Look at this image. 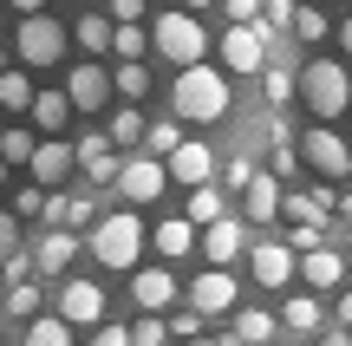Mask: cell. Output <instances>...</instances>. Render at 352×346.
<instances>
[{
  "label": "cell",
  "mask_w": 352,
  "mask_h": 346,
  "mask_svg": "<svg viewBox=\"0 0 352 346\" xmlns=\"http://www.w3.org/2000/svg\"><path fill=\"white\" fill-rule=\"evenodd\" d=\"M170 105H176V118H189V125H215V118H228V78L215 72V65H183Z\"/></svg>",
  "instance_id": "cell-1"
},
{
  "label": "cell",
  "mask_w": 352,
  "mask_h": 346,
  "mask_svg": "<svg viewBox=\"0 0 352 346\" xmlns=\"http://www.w3.org/2000/svg\"><path fill=\"white\" fill-rule=\"evenodd\" d=\"M294 91L307 98V111H314L320 125H333V118L352 105V78H346V65H340V59H314L300 78H294Z\"/></svg>",
  "instance_id": "cell-2"
},
{
  "label": "cell",
  "mask_w": 352,
  "mask_h": 346,
  "mask_svg": "<svg viewBox=\"0 0 352 346\" xmlns=\"http://www.w3.org/2000/svg\"><path fill=\"white\" fill-rule=\"evenodd\" d=\"M91 255H98L104 268H124L131 274L138 255H144V222L131 216V209H124V216H104L98 229H91Z\"/></svg>",
  "instance_id": "cell-3"
},
{
  "label": "cell",
  "mask_w": 352,
  "mask_h": 346,
  "mask_svg": "<svg viewBox=\"0 0 352 346\" xmlns=\"http://www.w3.org/2000/svg\"><path fill=\"white\" fill-rule=\"evenodd\" d=\"M151 46L164 52V59H176V72H183V65H202V52H209V33H202L189 13H157Z\"/></svg>",
  "instance_id": "cell-4"
},
{
  "label": "cell",
  "mask_w": 352,
  "mask_h": 346,
  "mask_svg": "<svg viewBox=\"0 0 352 346\" xmlns=\"http://www.w3.org/2000/svg\"><path fill=\"white\" fill-rule=\"evenodd\" d=\"M13 52H20V65H59L65 59V26L46 20V13H33V20H20V33H13Z\"/></svg>",
  "instance_id": "cell-5"
},
{
  "label": "cell",
  "mask_w": 352,
  "mask_h": 346,
  "mask_svg": "<svg viewBox=\"0 0 352 346\" xmlns=\"http://www.w3.org/2000/svg\"><path fill=\"white\" fill-rule=\"evenodd\" d=\"M294 157H307L327 183H346V177H352V151H346V138H340L333 125H314V131L300 138V151H294Z\"/></svg>",
  "instance_id": "cell-6"
},
{
  "label": "cell",
  "mask_w": 352,
  "mask_h": 346,
  "mask_svg": "<svg viewBox=\"0 0 352 346\" xmlns=\"http://www.w3.org/2000/svg\"><path fill=\"white\" fill-rule=\"evenodd\" d=\"M267 39H274V33H267L261 20H254V26H228V33H222V65H228V72H261V65H267Z\"/></svg>",
  "instance_id": "cell-7"
},
{
  "label": "cell",
  "mask_w": 352,
  "mask_h": 346,
  "mask_svg": "<svg viewBox=\"0 0 352 346\" xmlns=\"http://www.w3.org/2000/svg\"><path fill=\"white\" fill-rule=\"evenodd\" d=\"M52 321H65V327H98L104 321V288L98 281H65L59 288V314Z\"/></svg>",
  "instance_id": "cell-8"
},
{
  "label": "cell",
  "mask_w": 352,
  "mask_h": 346,
  "mask_svg": "<svg viewBox=\"0 0 352 346\" xmlns=\"http://www.w3.org/2000/svg\"><path fill=\"white\" fill-rule=\"evenodd\" d=\"M164 164H157V157H124V164H118V190L131 196V203H157V196H164Z\"/></svg>",
  "instance_id": "cell-9"
},
{
  "label": "cell",
  "mask_w": 352,
  "mask_h": 346,
  "mask_svg": "<svg viewBox=\"0 0 352 346\" xmlns=\"http://www.w3.org/2000/svg\"><path fill=\"white\" fill-rule=\"evenodd\" d=\"M235 307V274L228 268H202L189 288V314H228Z\"/></svg>",
  "instance_id": "cell-10"
},
{
  "label": "cell",
  "mask_w": 352,
  "mask_h": 346,
  "mask_svg": "<svg viewBox=\"0 0 352 346\" xmlns=\"http://www.w3.org/2000/svg\"><path fill=\"white\" fill-rule=\"evenodd\" d=\"M164 177L189 183V190H202V183L215 177V151H209V144H176V151L164 157Z\"/></svg>",
  "instance_id": "cell-11"
},
{
  "label": "cell",
  "mask_w": 352,
  "mask_h": 346,
  "mask_svg": "<svg viewBox=\"0 0 352 346\" xmlns=\"http://www.w3.org/2000/svg\"><path fill=\"white\" fill-rule=\"evenodd\" d=\"M248 268H254V281H261V288H287L294 281V248L287 242H254L248 248Z\"/></svg>",
  "instance_id": "cell-12"
},
{
  "label": "cell",
  "mask_w": 352,
  "mask_h": 346,
  "mask_svg": "<svg viewBox=\"0 0 352 346\" xmlns=\"http://www.w3.org/2000/svg\"><path fill=\"white\" fill-rule=\"evenodd\" d=\"M131 301H138L144 314H164L176 301V274L170 268H138V274H131Z\"/></svg>",
  "instance_id": "cell-13"
},
{
  "label": "cell",
  "mask_w": 352,
  "mask_h": 346,
  "mask_svg": "<svg viewBox=\"0 0 352 346\" xmlns=\"http://www.w3.org/2000/svg\"><path fill=\"white\" fill-rule=\"evenodd\" d=\"M294 274H307V288H340V274H346V255L340 248H307V255H294Z\"/></svg>",
  "instance_id": "cell-14"
},
{
  "label": "cell",
  "mask_w": 352,
  "mask_h": 346,
  "mask_svg": "<svg viewBox=\"0 0 352 346\" xmlns=\"http://www.w3.org/2000/svg\"><path fill=\"white\" fill-rule=\"evenodd\" d=\"M104 98H111V72H98V65H78L65 78V105H78V111H98Z\"/></svg>",
  "instance_id": "cell-15"
},
{
  "label": "cell",
  "mask_w": 352,
  "mask_h": 346,
  "mask_svg": "<svg viewBox=\"0 0 352 346\" xmlns=\"http://www.w3.org/2000/svg\"><path fill=\"white\" fill-rule=\"evenodd\" d=\"M241 248H248V235H241V222H235V216H222V222H209V229H202V255H209L215 268H228Z\"/></svg>",
  "instance_id": "cell-16"
},
{
  "label": "cell",
  "mask_w": 352,
  "mask_h": 346,
  "mask_svg": "<svg viewBox=\"0 0 352 346\" xmlns=\"http://www.w3.org/2000/svg\"><path fill=\"white\" fill-rule=\"evenodd\" d=\"M241 209H248V222H274L280 216V183L254 170V177L241 183Z\"/></svg>",
  "instance_id": "cell-17"
},
{
  "label": "cell",
  "mask_w": 352,
  "mask_h": 346,
  "mask_svg": "<svg viewBox=\"0 0 352 346\" xmlns=\"http://www.w3.org/2000/svg\"><path fill=\"white\" fill-rule=\"evenodd\" d=\"M26 170H33L39 183H65V170H72V144H59V138L33 144V157H26Z\"/></svg>",
  "instance_id": "cell-18"
},
{
  "label": "cell",
  "mask_w": 352,
  "mask_h": 346,
  "mask_svg": "<svg viewBox=\"0 0 352 346\" xmlns=\"http://www.w3.org/2000/svg\"><path fill=\"white\" fill-rule=\"evenodd\" d=\"M222 216H228V203H222V190H215V183L189 190V203H183V222H189V229H209V222H222Z\"/></svg>",
  "instance_id": "cell-19"
},
{
  "label": "cell",
  "mask_w": 352,
  "mask_h": 346,
  "mask_svg": "<svg viewBox=\"0 0 352 346\" xmlns=\"http://www.w3.org/2000/svg\"><path fill=\"white\" fill-rule=\"evenodd\" d=\"M267 340H274V314H267V307H241L228 346H267Z\"/></svg>",
  "instance_id": "cell-20"
},
{
  "label": "cell",
  "mask_w": 352,
  "mask_h": 346,
  "mask_svg": "<svg viewBox=\"0 0 352 346\" xmlns=\"http://www.w3.org/2000/svg\"><path fill=\"white\" fill-rule=\"evenodd\" d=\"M72 255H78V242H72V229H52L46 242L33 248V261H39V268H46V274H65V268H72Z\"/></svg>",
  "instance_id": "cell-21"
},
{
  "label": "cell",
  "mask_w": 352,
  "mask_h": 346,
  "mask_svg": "<svg viewBox=\"0 0 352 346\" xmlns=\"http://www.w3.org/2000/svg\"><path fill=\"white\" fill-rule=\"evenodd\" d=\"M26 118H33L39 131H65V118H72V105H65V91H33V105H26Z\"/></svg>",
  "instance_id": "cell-22"
},
{
  "label": "cell",
  "mask_w": 352,
  "mask_h": 346,
  "mask_svg": "<svg viewBox=\"0 0 352 346\" xmlns=\"http://www.w3.org/2000/svg\"><path fill=\"white\" fill-rule=\"evenodd\" d=\"M151 242H157V255H189V248H196V229H189V222L183 216H170V222H157V235H151Z\"/></svg>",
  "instance_id": "cell-23"
},
{
  "label": "cell",
  "mask_w": 352,
  "mask_h": 346,
  "mask_svg": "<svg viewBox=\"0 0 352 346\" xmlns=\"http://www.w3.org/2000/svg\"><path fill=\"white\" fill-rule=\"evenodd\" d=\"M33 307H39V288H33V281H13L7 301H0V314H7V321H33Z\"/></svg>",
  "instance_id": "cell-24"
},
{
  "label": "cell",
  "mask_w": 352,
  "mask_h": 346,
  "mask_svg": "<svg viewBox=\"0 0 352 346\" xmlns=\"http://www.w3.org/2000/svg\"><path fill=\"white\" fill-rule=\"evenodd\" d=\"M280 321H287V334H320V301H307V294H294V301H287V314H280Z\"/></svg>",
  "instance_id": "cell-25"
},
{
  "label": "cell",
  "mask_w": 352,
  "mask_h": 346,
  "mask_svg": "<svg viewBox=\"0 0 352 346\" xmlns=\"http://www.w3.org/2000/svg\"><path fill=\"white\" fill-rule=\"evenodd\" d=\"M20 346H72V327H65V321H26Z\"/></svg>",
  "instance_id": "cell-26"
},
{
  "label": "cell",
  "mask_w": 352,
  "mask_h": 346,
  "mask_svg": "<svg viewBox=\"0 0 352 346\" xmlns=\"http://www.w3.org/2000/svg\"><path fill=\"white\" fill-rule=\"evenodd\" d=\"M78 46L85 52H111V20H104V13H85V20H78Z\"/></svg>",
  "instance_id": "cell-27"
},
{
  "label": "cell",
  "mask_w": 352,
  "mask_h": 346,
  "mask_svg": "<svg viewBox=\"0 0 352 346\" xmlns=\"http://www.w3.org/2000/svg\"><path fill=\"white\" fill-rule=\"evenodd\" d=\"M0 105H7V111H26V105H33V85H26V72H0Z\"/></svg>",
  "instance_id": "cell-28"
},
{
  "label": "cell",
  "mask_w": 352,
  "mask_h": 346,
  "mask_svg": "<svg viewBox=\"0 0 352 346\" xmlns=\"http://www.w3.org/2000/svg\"><path fill=\"white\" fill-rule=\"evenodd\" d=\"M261 98L267 105H287L294 98V72H287V65H261Z\"/></svg>",
  "instance_id": "cell-29"
},
{
  "label": "cell",
  "mask_w": 352,
  "mask_h": 346,
  "mask_svg": "<svg viewBox=\"0 0 352 346\" xmlns=\"http://www.w3.org/2000/svg\"><path fill=\"white\" fill-rule=\"evenodd\" d=\"M138 138H144V118H138V105L111 111V131H104V144H138Z\"/></svg>",
  "instance_id": "cell-30"
},
{
  "label": "cell",
  "mask_w": 352,
  "mask_h": 346,
  "mask_svg": "<svg viewBox=\"0 0 352 346\" xmlns=\"http://www.w3.org/2000/svg\"><path fill=\"white\" fill-rule=\"evenodd\" d=\"M144 46H151V39H144L138 26H111V52H118L124 65H138V59H144Z\"/></svg>",
  "instance_id": "cell-31"
},
{
  "label": "cell",
  "mask_w": 352,
  "mask_h": 346,
  "mask_svg": "<svg viewBox=\"0 0 352 346\" xmlns=\"http://www.w3.org/2000/svg\"><path fill=\"white\" fill-rule=\"evenodd\" d=\"M111 91H124V98L138 105L144 91H151V72H144V65H118V72H111Z\"/></svg>",
  "instance_id": "cell-32"
},
{
  "label": "cell",
  "mask_w": 352,
  "mask_h": 346,
  "mask_svg": "<svg viewBox=\"0 0 352 346\" xmlns=\"http://www.w3.org/2000/svg\"><path fill=\"white\" fill-rule=\"evenodd\" d=\"M144 144H151V157H157V164H164V157L176 151V144H183V131H176L170 118H164V125H144Z\"/></svg>",
  "instance_id": "cell-33"
},
{
  "label": "cell",
  "mask_w": 352,
  "mask_h": 346,
  "mask_svg": "<svg viewBox=\"0 0 352 346\" xmlns=\"http://www.w3.org/2000/svg\"><path fill=\"white\" fill-rule=\"evenodd\" d=\"M26 157H33V131L13 125L7 138H0V164H26Z\"/></svg>",
  "instance_id": "cell-34"
},
{
  "label": "cell",
  "mask_w": 352,
  "mask_h": 346,
  "mask_svg": "<svg viewBox=\"0 0 352 346\" xmlns=\"http://www.w3.org/2000/svg\"><path fill=\"white\" fill-rule=\"evenodd\" d=\"M124 340H131V346H164L170 334H164V321H157V314H144V321L124 327Z\"/></svg>",
  "instance_id": "cell-35"
},
{
  "label": "cell",
  "mask_w": 352,
  "mask_h": 346,
  "mask_svg": "<svg viewBox=\"0 0 352 346\" xmlns=\"http://www.w3.org/2000/svg\"><path fill=\"white\" fill-rule=\"evenodd\" d=\"M280 209H287L294 222H307V229H320V222H327V209H320L314 196H280Z\"/></svg>",
  "instance_id": "cell-36"
},
{
  "label": "cell",
  "mask_w": 352,
  "mask_h": 346,
  "mask_svg": "<svg viewBox=\"0 0 352 346\" xmlns=\"http://www.w3.org/2000/svg\"><path fill=\"white\" fill-rule=\"evenodd\" d=\"M294 33L300 39H327V13L320 7H294Z\"/></svg>",
  "instance_id": "cell-37"
},
{
  "label": "cell",
  "mask_w": 352,
  "mask_h": 346,
  "mask_svg": "<svg viewBox=\"0 0 352 346\" xmlns=\"http://www.w3.org/2000/svg\"><path fill=\"white\" fill-rule=\"evenodd\" d=\"M118 164H124L118 151H98V157H85V177L91 183H118Z\"/></svg>",
  "instance_id": "cell-38"
},
{
  "label": "cell",
  "mask_w": 352,
  "mask_h": 346,
  "mask_svg": "<svg viewBox=\"0 0 352 346\" xmlns=\"http://www.w3.org/2000/svg\"><path fill=\"white\" fill-rule=\"evenodd\" d=\"M20 255V222L13 216H0V274H7V261Z\"/></svg>",
  "instance_id": "cell-39"
},
{
  "label": "cell",
  "mask_w": 352,
  "mask_h": 346,
  "mask_svg": "<svg viewBox=\"0 0 352 346\" xmlns=\"http://www.w3.org/2000/svg\"><path fill=\"white\" fill-rule=\"evenodd\" d=\"M228 7V26H254L261 20V0H222Z\"/></svg>",
  "instance_id": "cell-40"
},
{
  "label": "cell",
  "mask_w": 352,
  "mask_h": 346,
  "mask_svg": "<svg viewBox=\"0 0 352 346\" xmlns=\"http://www.w3.org/2000/svg\"><path fill=\"white\" fill-rule=\"evenodd\" d=\"M287 248H294V255H307V248H327V235H320V229H307V222H294Z\"/></svg>",
  "instance_id": "cell-41"
},
{
  "label": "cell",
  "mask_w": 352,
  "mask_h": 346,
  "mask_svg": "<svg viewBox=\"0 0 352 346\" xmlns=\"http://www.w3.org/2000/svg\"><path fill=\"white\" fill-rule=\"evenodd\" d=\"M39 209H46V190H20V196H13V222H20V216H39Z\"/></svg>",
  "instance_id": "cell-42"
},
{
  "label": "cell",
  "mask_w": 352,
  "mask_h": 346,
  "mask_svg": "<svg viewBox=\"0 0 352 346\" xmlns=\"http://www.w3.org/2000/svg\"><path fill=\"white\" fill-rule=\"evenodd\" d=\"M164 334H176V340H202V314H176Z\"/></svg>",
  "instance_id": "cell-43"
},
{
  "label": "cell",
  "mask_w": 352,
  "mask_h": 346,
  "mask_svg": "<svg viewBox=\"0 0 352 346\" xmlns=\"http://www.w3.org/2000/svg\"><path fill=\"white\" fill-rule=\"evenodd\" d=\"M39 216H46L52 229H65V216H72V196H46V209H39Z\"/></svg>",
  "instance_id": "cell-44"
},
{
  "label": "cell",
  "mask_w": 352,
  "mask_h": 346,
  "mask_svg": "<svg viewBox=\"0 0 352 346\" xmlns=\"http://www.w3.org/2000/svg\"><path fill=\"white\" fill-rule=\"evenodd\" d=\"M91 216H98V203H91V196H72V216H65V229H85Z\"/></svg>",
  "instance_id": "cell-45"
},
{
  "label": "cell",
  "mask_w": 352,
  "mask_h": 346,
  "mask_svg": "<svg viewBox=\"0 0 352 346\" xmlns=\"http://www.w3.org/2000/svg\"><path fill=\"white\" fill-rule=\"evenodd\" d=\"M261 7H267V20H261L267 33H274V26H287V20H294V0H261Z\"/></svg>",
  "instance_id": "cell-46"
},
{
  "label": "cell",
  "mask_w": 352,
  "mask_h": 346,
  "mask_svg": "<svg viewBox=\"0 0 352 346\" xmlns=\"http://www.w3.org/2000/svg\"><path fill=\"white\" fill-rule=\"evenodd\" d=\"M138 13H144V0H111V13H104V20H118V26H138Z\"/></svg>",
  "instance_id": "cell-47"
},
{
  "label": "cell",
  "mask_w": 352,
  "mask_h": 346,
  "mask_svg": "<svg viewBox=\"0 0 352 346\" xmlns=\"http://www.w3.org/2000/svg\"><path fill=\"white\" fill-rule=\"evenodd\" d=\"M248 177H254V164H248V157L235 151V164H228V190H241V183H248Z\"/></svg>",
  "instance_id": "cell-48"
},
{
  "label": "cell",
  "mask_w": 352,
  "mask_h": 346,
  "mask_svg": "<svg viewBox=\"0 0 352 346\" xmlns=\"http://www.w3.org/2000/svg\"><path fill=\"white\" fill-rule=\"evenodd\" d=\"M91 346H131V340H124V327H98V340H91Z\"/></svg>",
  "instance_id": "cell-49"
},
{
  "label": "cell",
  "mask_w": 352,
  "mask_h": 346,
  "mask_svg": "<svg viewBox=\"0 0 352 346\" xmlns=\"http://www.w3.org/2000/svg\"><path fill=\"white\" fill-rule=\"evenodd\" d=\"M314 346H352V334H346V327H327V334H320Z\"/></svg>",
  "instance_id": "cell-50"
},
{
  "label": "cell",
  "mask_w": 352,
  "mask_h": 346,
  "mask_svg": "<svg viewBox=\"0 0 352 346\" xmlns=\"http://www.w3.org/2000/svg\"><path fill=\"white\" fill-rule=\"evenodd\" d=\"M7 7H20V20H33V13L46 7V0H7Z\"/></svg>",
  "instance_id": "cell-51"
},
{
  "label": "cell",
  "mask_w": 352,
  "mask_h": 346,
  "mask_svg": "<svg viewBox=\"0 0 352 346\" xmlns=\"http://www.w3.org/2000/svg\"><path fill=\"white\" fill-rule=\"evenodd\" d=\"M340 327L352 334V294H340Z\"/></svg>",
  "instance_id": "cell-52"
},
{
  "label": "cell",
  "mask_w": 352,
  "mask_h": 346,
  "mask_svg": "<svg viewBox=\"0 0 352 346\" xmlns=\"http://www.w3.org/2000/svg\"><path fill=\"white\" fill-rule=\"evenodd\" d=\"M340 52H352V20H340Z\"/></svg>",
  "instance_id": "cell-53"
},
{
  "label": "cell",
  "mask_w": 352,
  "mask_h": 346,
  "mask_svg": "<svg viewBox=\"0 0 352 346\" xmlns=\"http://www.w3.org/2000/svg\"><path fill=\"white\" fill-rule=\"evenodd\" d=\"M333 209H340V216L352 222V196H333Z\"/></svg>",
  "instance_id": "cell-54"
},
{
  "label": "cell",
  "mask_w": 352,
  "mask_h": 346,
  "mask_svg": "<svg viewBox=\"0 0 352 346\" xmlns=\"http://www.w3.org/2000/svg\"><path fill=\"white\" fill-rule=\"evenodd\" d=\"M0 340H7V314H0Z\"/></svg>",
  "instance_id": "cell-55"
},
{
  "label": "cell",
  "mask_w": 352,
  "mask_h": 346,
  "mask_svg": "<svg viewBox=\"0 0 352 346\" xmlns=\"http://www.w3.org/2000/svg\"><path fill=\"white\" fill-rule=\"evenodd\" d=\"M0 72H7V46H0Z\"/></svg>",
  "instance_id": "cell-56"
},
{
  "label": "cell",
  "mask_w": 352,
  "mask_h": 346,
  "mask_svg": "<svg viewBox=\"0 0 352 346\" xmlns=\"http://www.w3.org/2000/svg\"><path fill=\"white\" fill-rule=\"evenodd\" d=\"M189 346H215V340H189Z\"/></svg>",
  "instance_id": "cell-57"
},
{
  "label": "cell",
  "mask_w": 352,
  "mask_h": 346,
  "mask_svg": "<svg viewBox=\"0 0 352 346\" xmlns=\"http://www.w3.org/2000/svg\"><path fill=\"white\" fill-rule=\"evenodd\" d=\"M189 7H209V0H189Z\"/></svg>",
  "instance_id": "cell-58"
},
{
  "label": "cell",
  "mask_w": 352,
  "mask_h": 346,
  "mask_svg": "<svg viewBox=\"0 0 352 346\" xmlns=\"http://www.w3.org/2000/svg\"><path fill=\"white\" fill-rule=\"evenodd\" d=\"M0 177H7V164H0Z\"/></svg>",
  "instance_id": "cell-59"
},
{
  "label": "cell",
  "mask_w": 352,
  "mask_h": 346,
  "mask_svg": "<svg viewBox=\"0 0 352 346\" xmlns=\"http://www.w3.org/2000/svg\"><path fill=\"white\" fill-rule=\"evenodd\" d=\"M267 346H280V340H267Z\"/></svg>",
  "instance_id": "cell-60"
},
{
  "label": "cell",
  "mask_w": 352,
  "mask_h": 346,
  "mask_svg": "<svg viewBox=\"0 0 352 346\" xmlns=\"http://www.w3.org/2000/svg\"><path fill=\"white\" fill-rule=\"evenodd\" d=\"M0 346H13V340H0Z\"/></svg>",
  "instance_id": "cell-61"
}]
</instances>
